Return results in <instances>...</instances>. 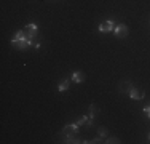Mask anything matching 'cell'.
<instances>
[{
	"label": "cell",
	"mask_w": 150,
	"mask_h": 144,
	"mask_svg": "<svg viewBox=\"0 0 150 144\" xmlns=\"http://www.w3.org/2000/svg\"><path fill=\"white\" fill-rule=\"evenodd\" d=\"M129 98L131 99H134V101H139V99H144L145 98V91L144 90H139V88H136V86H133V88L129 90Z\"/></svg>",
	"instance_id": "cell-5"
},
{
	"label": "cell",
	"mask_w": 150,
	"mask_h": 144,
	"mask_svg": "<svg viewBox=\"0 0 150 144\" xmlns=\"http://www.w3.org/2000/svg\"><path fill=\"white\" fill-rule=\"evenodd\" d=\"M77 135H78V133H75V131H72V130H69V128H66V127H64V130H62V136H64V143H66V144L81 143L80 139L77 138Z\"/></svg>",
	"instance_id": "cell-2"
},
{
	"label": "cell",
	"mask_w": 150,
	"mask_h": 144,
	"mask_svg": "<svg viewBox=\"0 0 150 144\" xmlns=\"http://www.w3.org/2000/svg\"><path fill=\"white\" fill-rule=\"evenodd\" d=\"M98 112H99V107L96 106V104H90V109H88V117H90L88 127H93V125H94V117Z\"/></svg>",
	"instance_id": "cell-6"
},
{
	"label": "cell",
	"mask_w": 150,
	"mask_h": 144,
	"mask_svg": "<svg viewBox=\"0 0 150 144\" xmlns=\"http://www.w3.org/2000/svg\"><path fill=\"white\" fill-rule=\"evenodd\" d=\"M104 143H105V144H118V143H120V139L117 138V136H107Z\"/></svg>",
	"instance_id": "cell-12"
},
{
	"label": "cell",
	"mask_w": 150,
	"mask_h": 144,
	"mask_svg": "<svg viewBox=\"0 0 150 144\" xmlns=\"http://www.w3.org/2000/svg\"><path fill=\"white\" fill-rule=\"evenodd\" d=\"M98 136H101L102 139L107 138V136H109V131H107V128H105V127H99V128H98Z\"/></svg>",
	"instance_id": "cell-11"
},
{
	"label": "cell",
	"mask_w": 150,
	"mask_h": 144,
	"mask_svg": "<svg viewBox=\"0 0 150 144\" xmlns=\"http://www.w3.org/2000/svg\"><path fill=\"white\" fill-rule=\"evenodd\" d=\"M66 128H69V130H72V131H75V133H78L80 131V125L75 122V123H67L66 125Z\"/></svg>",
	"instance_id": "cell-13"
},
{
	"label": "cell",
	"mask_w": 150,
	"mask_h": 144,
	"mask_svg": "<svg viewBox=\"0 0 150 144\" xmlns=\"http://www.w3.org/2000/svg\"><path fill=\"white\" fill-rule=\"evenodd\" d=\"M117 23L113 19H107L104 23H101L98 26V31L101 32V34H109V32H113V29H115Z\"/></svg>",
	"instance_id": "cell-3"
},
{
	"label": "cell",
	"mask_w": 150,
	"mask_h": 144,
	"mask_svg": "<svg viewBox=\"0 0 150 144\" xmlns=\"http://www.w3.org/2000/svg\"><path fill=\"white\" fill-rule=\"evenodd\" d=\"M26 27H27V29H34V31H38L37 23H29V24H26Z\"/></svg>",
	"instance_id": "cell-14"
},
{
	"label": "cell",
	"mask_w": 150,
	"mask_h": 144,
	"mask_svg": "<svg viewBox=\"0 0 150 144\" xmlns=\"http://www.w3.org/2000/svg\"><path fill=\"white\" fill-rule=\"evenodd\" d=\"M128 32H129V29H128L126 24H117L115 29H113V35L117 38H125L128 35Z\"/></svg>",
	"instance_id": "cell-4"
},
{
	"label": "cell",
	"mask_w": 150,
	"mask_h": 144,
	"mask_svg": "<svg viewBox=\"0 0 150 144\" xmlns=\"http://www.w3.org/2000/svg\"><path fill=\"white\" fill-rule=\"evenodd\" d=\"M11 45L15 46L16 50H19V51H24V50L30 48V46H35V48H40V43H35V40H30L29 37H27L26 31L24 29H21V31H18L15 35H13L11 38Z\"/></svg>",
	"instance_id": "cell-1"
},
{
	"label": "cell",
	"mask_w": 150,
	"mask_h": 144,
	"mask_svg": "<svg viewBox=\"0 0 150 144\" xmlns=\"http://www.w3.org/2000/svg\"><path fill=\"white\" fill-rule=\"evenodd\" d=\"M133 88V83H131V82H121L120 83V93L121 95H123V93H129V90Z\"/></svg>",
	"instance_id": "cell-9"
},
{
	"label": "cell",
	"mask_w": 150,
	"mask_h": 144,
	"mask_svg": "<svg viewBox=\"0 0 150 144\" xmlns=\"http://www.w3.org/2000/svg\"><path fill=\"white\" fill-rule=\"evenodd\" d=\"M85 74L81 71H75V72H72V74H70V80L74 82V83H83L85 82Z\"/></svg>",
	"instance_id": "cell-7"
},
{
	"label": "cell",
	"mask_w": 150,
	"mask_h": 144,
	"mask_svg": "<svg viewBox=\"0 0 150 144\" xmlns=\"http://www.w3.org/2000/svg\"><path fill=\"white\" fill-rule=\"evenodd\" d=\"M144 114L150 118V106H145V107H144Z\"/></svg>",
	"instance_id": "cell-15"
},
{
	"label": "cell",
	"mask_w": 150,
	"mask_h": 144,
	"mask_svg": "<svg viewBox=\"0 0 150 144\" xmlns=\"http://www.w3.org/2000/svg\"><path fill=\"white\" fill-rule=\"evenodd\" d=\"M149 141H150V133H149Z\"/></svg>",
	"instance_id": "cell-16"
},
{
	"label": "cell",
	"mask_w": 150,
	"mask_h": 144,
	"mask_svg": "<svg viewBox=\"0 0 150 144\" xmlns=\"http://www.w3.org/2000/svg\"><path fill=\"white\" fill-rule=\"evenodd\" d=\"M88 122H90V117H88V114H85V115H81V118L77 120V123L80 127H83V125H88Z\"/></svg>",
	"instance_id": "cell-10"
},
{
	"label": "cell",
	"mask_w": 150,
	"mask_h": 144,
	"mask_svg": "<svg viewBox=\"0 0 150 144\" xmlns=\"http://www.w3.org/2000/svg\"><path fill=\"white\" fill-rule=\"evenodd\" d=\"M69 86H70V80H69V78H64L62 82H59L58 91L59 93H64V91H67V90H69Z\"/></svg>",
	"instance_id": "cell-8"
}]
</instances>
